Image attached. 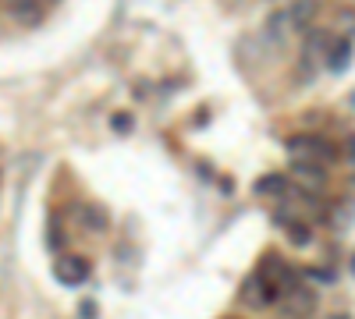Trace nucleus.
<instances>
[{
  "label": "nucleus",
  "instance_id": "nucleus-1",
  "mask_svg": "<svg viewBox=\"0 0 355 319\" xmlns=\"http://www.w3.org/2000/svg\"><path fill=\"white\" fill-rule=\"evenodd\" d=\"M53 277L61 280V284H68V287H75V284H85V277H89V263L82 255H61L53 263Z\"/></svg>",
  "mask_w": 355,
  "mask_h": 319
},
{
  "label": "nucleus",
  "instance_id": "nucleus-2",
  "mask_svg": "<svg viewBox=\"0 0 355 319\" xmlns=\"http://www.w3.org/2000/svg\"><path fill=\"white\" fill-rule=\"evenodd\" d=\"M309 156V160H316V163H327V160H334V149L327 146L323 138H291V156Z\"/></svg>",
  "mask_w": 355,
  "mask_h": 319
},
{
  "label": "nucleus",
  "instance_id": "nucleus-3",
  "mask_svg": "<svg viewBox=\"0 0 355 319\" xmlns=\"http://www.w3.org/2000/svg\"><path fill=\"white\" fill-rule=\"evenodd\" d=\"M284 309H288L291 316H309V312L316 309V295L309 291V287H288Z\"/></svg>",
  "mask_w": 355,
  "mask_h": 319
},
{
  "label": "nucleus",
  "instance_id": "nucleus-4",
  "mask_svg": "<svg viewBox=\"0 0 355 319\" xmlns=\"http://www.w3.org/2000/svg\"><path fill=\"white\" fill-rule=\"evenodd\" d=\"M313 15H316V0H291L288 4V18L295 28H306L313 21Z\"/></svg>",
  "mask_w": 355,
  "mask_h": 319
},
{
  "label": "nucleus",
  "instance_id": "nucleus-5",
  "mask_svg": "<svg viewBox=\"0 0 355 319\" xmlns=\"http://www.w3.org/2000/svg\"><path fill=\"white\" fill-rule=\"evenodd\" d=\"M331 71H348V64H352V46L348 43H338L334 50H331Z\"/></svg>",
  "mask_w": 355,
  "mask_h": 319
},
{
  "label": "nucleus",
  "instance_id": "nucleus-6",
  "mask_svg": "<svg viewBox=\"0 0 355 319\" xmlns=\"http://www.w3.org/2000/svg\"><path fill=\"white\" fill-rule=\"evenodd\" d=\"M291 28H295V25H291V18H288V11H277V15L270 18V25H266V33H270L274 39H284V36L291 33Z\"/></svg>",
  "mask_w": 355,
  "mask_h": 319
},
{
  "label": "nucleus",
  "instance_id": "nucleus-7",
  "mask_svg": "<svg viewBox=\"0 0 355 319\" xmlns=\"http://www.w3.org/2000/svg\"><path fill=\"white\" fill-rule=\"evenodd\" d=\"M284 174H274V178H263L259 185H256V192H284Z\"/></svg>",
  "mask_w": 355,
  "mask_h": 319
},
{
  "label": "nucleus",
  "instance_id": "nucleus-8",
  "mask_svg": "<svg viewBox=\"0 0 355 319\" xmlns=\"http://www.w3.org/2000/svg\"><path fill=\"white\" fill-rule=\"evenodd\" d=\"M291 241H295V245H306V241H309V235H306V227H302V224H295V227H291Z\"/></svg>",
  "mask_w": 355,
  "mask_h": 319
},
{
  "label": "nucleus",
  "instance_id": "nucleus-9",
  "mask_svg": "<svg viewBox=\"0 0 355 319\" xmlns=\"http://www.w3.org/2000/svg\"><path fill=\"white\" fill-rule=\"evenodd\" d=\"M114 125H117V131H128V113H117Z\"/></svg>",
  "mask_w": 355,
  "mask_h": 319
},
{
  "label": "nucleus",
  "instance_id": "nucleus-10",
  "mask_svg": "<svg viewBox=\"0 0 355 319\" xmlns=\"http://www.w3.org/2000/svg\"><path fill=\"white\" fill-rule=\"evenodd\" d=\"M82 316H96V305L93 302H82Z\"/></svg>",
  "mask_w": 355,
  "mask_h": 319
},
{
  "label": "nucleus",
  "instance_id": "nucleus-11",
  "mask_svg": "<svg viewBox=\"0 0 355 319\" xmlns=\"http://www.w3.org/2000/svg\"><path fill=\"white\" fill-rule=\"evenodd\" d=\"M348 156H352V160H355V135H352V138H348Z\"/></svg>",
  "mask_w": 355,
  "mask_h": 319
},
{
  "label": "nucleus",
  "instance_id": "nucleus-12",
  "mask_svg": "<svg viewBox=\"0 0 355 319\" xmlns=\"http://www.w3.org/2000/svg\"><path fill=\"white\" fill-rule=\"evenodd\" d=\"M352 270H355V259H352Z\"/></svg>",
  "mask_w": 355,
  "mask_h": 319
}]
</instances>
